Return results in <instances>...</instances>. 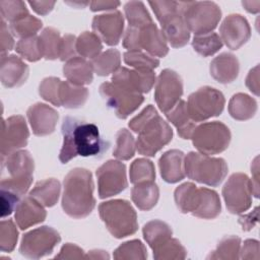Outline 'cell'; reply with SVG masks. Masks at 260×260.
Listing matches in <instances>:
<instances>
[{
	"mask_svg": "<svg viewBox=\"0 0 260 260\" xmlns=\"http://www.w3.org/2000/svg\"><path fill=\"white\" fill-rule=\"evenodd\" d=\"M185 155L179 149L166 151L158 160L160 176L167 183H177L185 178L184 170Z\"/></svg>",
	"mask_w": 260,
	"mask_h": 260,
	"instance_id": "d4e9b609",
	"label": "cell"
},
{
	"mask_svg": "<svg viewBox=\"0 0 260 260\" xmlns=\"http://www.w3.org/2000/svg\"><path fill=\"white\" fill-rule=\"evenodd\" d=\"M257 220H258V207H255V209L249 214L242 215L239 217V222L242 224V228L244 231L252 230L256 224Z\"/></svg>",
	"mask_w": 260,
	"mask_h": 260,
	"instance_id": "680465c9",
	"label": "cell"
},
{
	"mask_svg": "<svg viewBox=\"0 0 260 260\" xmlns=\"http://www.w3.org/2000/svg\"><path fill=\"white\" fill-rule=\"evenodd\" d=\"M60 191V182L54 178H50L39 181L29 192V196L35 198L43 206L52 207L57 203Z\"/></svg>",
	"mask_w": 260,
	"mask_h": 260,
	"instance_id": "f546056e",
	"label": "cell"
},
{
	"mask_svg": "<svg viewBox=\"0 0 260 260\" xmlns=\"http://www.w3.org/2000/svg\"><path fill=\"white\" fill-rule=\"evenodd\" d=\"M62 208L73 218H83L91 213L95 206L91 173L82 168L71 170L63 182Z\"/></svg>",
	"mask_w": 260,
	"mask_h": 260,
	"instance_id": "3957f363",
	"label": "cell"
},
{
	"mask_svg": "<svg viewBox=\"0 0 260 260\" xmlns=\"http://www.w3.org/2000/svg\"><path fill=\"white\" fill-rule=\"evenodd\" d=\"M183 94V81L180 75L172 70H162L156 78L154 100L158 109L165 114L169 112Z\"/></svg>",
	"mask_w": 260,
	"mask_h": 260,
	"instance_id": "9a60e30c",
	"label": "cell"
},
{
	"mask_svg": "<svg viewBox=\"0 0 260 260\" xmlns=\"http://www.w3.org/2000/svg\"><path fill=\"white\" fill-rule=\"evenodd\" d=\"M113 257L117 260H144L147 258V251L141 241L131 240L121 244L114 251Z\"/></svg>",
	"mask_w": 260,
	"mask_h": 260,
	"instance_id": "7bdbcfd3",
	"label": "cell"
},
{
	"mask_svg": "<svg viewBox=\"0 0 260 260\" xmlns=\"http://www.w3.org/2000/svg\"><path fill=\"white\" fill-rule=\"evenodd\" d=\"M62 37L60 32L53 27H46L39 36L42 55L47 60H55L59 58Z\"/></svg>",
	"mask_w": 260,
	"mask_h": 260,
	"instance_id": "e575fe53",
	"label": "cell"
},
{
	"mask_svg": "<svg viewBox=\"0 0 260 260\" xmlns=\"http://www.w3.org/2000/svg\"><path fill=\"white\" fill-rule=\"evenodd\" d=\"M129 178L134 185L142 182H153L155 179L153 162L147 158L135 159L130 166Z\"/></svg>",
	"mask_w": 260,
	"mask_h": 260,
	"instance_id": "60d3db41",
	"label": "cell"
},
{
	"mask_svg": "<svg viewBox=\"0 0 260 260\" xmlns=\"http://www.w3.org/2000/svg\"><path fill=\"white\" fill-rule=\"evenodd\" d=\"M14 47V40L11 35L10 29L8 28L5 20L1 19V27H0V50L1 55H5Z\"/></svg>",
	"mask_w": 260,
	"mask_h": 260,
	"instance_id": "db71d44e",
	"label": "cell"
},
{
	"mask_svg": "<svg viewBox=\"0 0 260 260\" xmlns=\"http://www.w3.org/2000/svg\"><path fill=\"white\" fill-rule=\"evenodd\" d=\"M241 239L237 236H226L220 240L216 249L209 254L207 259H231L240 258Z\"/></svg>",
	"mask_w": 260,
	"mask_h": 260,
	"instance_id": "ab89813d",
	"label": "cell"
},
{
	"mask_svg": "<svg viewBox=\"0 0 260 260\" xmlns=\"http://www.w3.org/2000/svg\"><path fill=\"white\" fill-rule=\"evenodd\" d=\"M258 170H259V167H258V156L255 157L252 166H251V172H252V180H251V183H252V190H253V195L258 198L259 197V175H258Z\"/></svg>",
	"mask_w": 260,
	"mask_h": 260,
	"instance_id": "94428289",
	"label": "cell"
},
{
	"mask_svg": "<svg viewBox=\"0 0 260 260\" xmlns=\"http://www.w3.org/2000/svg\"><path fill=\"white\" fill-rule=\"evenodd\" d=\"M174 198L177 207L183 213L203 218H215L221 210L218 194L208 188H197L191 182H186L176 188Z\"/></svg>",
	"mask_w": 260,
	"mask_h": 260,
	"instance_id": "277c9868",
	"label": "cell"
},
{
	"mask_svg": "<svg viewBox=\"0 0 260 260\" xmlns=\"http://www.w3.org/2000/svg\"><path fill=\"white\" fill-rule=\"evenodd\" d=\"M103 44L101 39L90 31H84L76 39V52L85 59H93L101 54Z\"/></svg>",
	"mask_w": 260,
	"mask_h": 260,
	"instance_id": "8d00e7d4",
	"label": "cell"
},
{
	"mask_svg": "<svg viewBox=\"0 0 260 260\" xmlns=\"http://www.w3.org/2000/svg\"><path fill=\"white\" fill-rule=\"evenodd\" d=\"M139 49L152 57H165L169 52L168 43L161 30L153 22L139 29Z\"/></svg>",
	"mask_w": 260,
	"mask_h": 260,
	"instance_id": "cb8c5ba5",
	"label": "cell"
},
{
	"mask_svg": "<svg viewBox=\"0 0 260 260\" xmlns=\"http://www.w3.org/2000/svg\"><path fill=\"white\" fill-rule=\"evenodd\" d=\"M99 213L109 233L117 239L131 236L138 230L136 211L127 200L102 202L99 205Z\"/></svg>",
	"mask_w": 260,
	"mask_h": 260,
	"instance_id": "5b68a950",
	"label": "cell"
},
{
	"mask_svg": "<svg viewBox=\"0 0 260 260\" xmlns=\"http://www.w3.org/2000/svg\"><path fill=\"white\" fill-rule=\"evenodd\" d=\"M29 131L25 119L21 115H13L2 119L1 155L2 157L26 146Z\"/></svg>",
	"mask_w": 260,
	"mask_h": 260,
	"instance_id": "2e32d148",
	"label": "cell"
},
{
	"mask_svg": "<svg viewBox=\"0 0 260 260\" xmlns=\"http://www.w3.org/2000/svg\"><path fill=\"white\" fill-rule=\"evenodd\" d=\"M76 37L74 35H64L61 40L59 59L61 61H68L76 57Z\"/></svg>",
	"mask_w": 260,
	"mask_h": 260,
	"instance_id": "f907efd6",
	"label": "cell"
},
{
	"mask_svg": "<svg viewBox=\"0 0 260 260\" xmlns=\"http://www.w3.org/2000/svg\"><path fill=\"white\" fill-rule=\"evenodd\" d=\"M224 104L225 100L221 91L210 86H203L189 95L187 110L194 122H201L219 116Z\"/></svg>",
	"mask_w": 260,
	"mask_h": 260,
	"instance_id": "30bf717a",
	"label": "cell"
},
{
	"mask_svg": "<svg viewBox=\"0 0 260 260\" xmlns=\"http://www.w3.org/2000/svg\"><path fill=\"white\" fill-rule=\"evenodd\" d=\"M229 114L236 120L246 121L257 112V102L246 93H236L229 102Z\"/></svg>",
	"mask_w": 260,
	"mask_h": 260,
	"instance_id": "1f68e13d",
	"label": "cell"
},
{
	"mask_svg": "<svg viewBox=\"0 0 260 260\" xmlns=\"http://www.w3.org/2000/svg\"><path fill=\"white\" fill-rule=\"evenodd\" d=\"M47 212L44 206L31 196L21 199L15 207V221L20 230H26L46 219Z\"/></svg>",
	"mask_w": 260,
	"mask_h": 260,
	"instance_id": "603a6c76",
	"label": "cell"
},
{
	"mask_svg": "<svg viewBox=\"0 0 260 260\" xmlns=\"http://www.w3.org/2000/svg\"><path fill=\"white\" fill-rule=\"evenodd\" d=\"M184 20L190 32L204 35L212 32L221 18V10L215 2L191 1L185 2Z\"/></svg>",
	"mask_w": 260,
	"mask_h": 260,
	"instance_id": "9c48e42d",
	"label": "cell"
},
{
	"mask_svg": "<svg viewBox=\"0 0 260 260\" xmlns=\"http://www.w3.org/2000/svg\"><path fill=\"white\" fill-rule=\"evenodd\" d=\"M2 167L5 168L9 177L2 178L1 189L10 191L19 197L24 195L30 187L35 170L30 153L27 150H16L8 154L5 160L2 159Z\"/></svg>",
	"mask_w": 260,
	"mask_h": 260,
	"instance_id": "8992f818",
	"label": "cell"
},
{
	"mask_svg": "<svg viewBox=\"0 0 260 260\" xmlns=\"http://www.w3.org/2000/svg\"><path fill=\"white\" fill-rule=\"evenodd\" d=\"M61 241L59 233L48 225H43L25 233L20 242L19 252L26 258L39 259L50 255Z\"/></svg>",
	"mask_w": 260,
	"mask_h": 260,
	"instance_id": "8fae6325",
	"label": "cell"
},
{
	"mask_svg": "<svg viewBox=\"0 0 260 260\" xmlns=\"http://www.w3.org/2000/svg\"><path fill=\"white\" fill-rule=\"evenodd\" d=\"M100 93L105 100L108 108L112 109L120 119H126L134 113L144 101L142 94L132 92L113 82L102 83L100 86Z\"/></svg>",
	"mask_w": 260,
	"mask_h": 260,
	"instance_id": "4fadbf2b",
	"label": "cell"
},
{
	"mask_svg": "<svg viewBox=\"0 0 260 260\" xmlns=\"http://www.w3.org/2000/svg\"><path fill=\"white\" fill-rule=\"evenodd\" d=\"M63 144L59 159L67 164L77 155L96 156L109 148V142L105 141L96 125L85 123L76 118L67 116L62 123Z\"/></svg>",
	"mask_w": 260,
	"mask_h": 260,
	"instance_id": "6da1fadb",
	"label": "cell"
},
{
	"mask_svg": "<svg viewBox=\"0 0 260 260\" xmlns=\"http://www.w3.org/2000/svg\"><path fill=\"white\" fill-rule=\"evenodd\" d=\"M28 4L35 12L40 15H47L51 12L56 4L55 1H28Z\"/></svg>",
	"mask_w": 260,
	"mask_h": 260,
	"instance_id": "6f0895ef",
	"label": "cell"
},
{
	"mask_svg": "<svg viewBox=\"0 0 260 260\" xmlns=\"http://www.w3.org/2000/svg\"><path fill=\"white\" fill-rule=\"evenodd\" d=\"M152 251L153 257L156 260H181L187 256L184 246L177 239L173 238H170Z\"/></svg>",
	"mask_w": 260,
	"mask_h": 260,
	"instance_id": "b9f144b4",
	"label": "cell"
},
{
	"mask_svg": "<svg viewBox=\"0 0 260 260\" xmlns=\"http://www.w3.org/2000/svg\"><path fill=\"white\" fill-rule=\"evenodd\" d=\"M209 71L212 78L219 83H231L239 75V60L232 53H221L211 61Z\"/></svg>",
	"mask_w": 260,
	"mask_h": 260,
	"instance_id": "484cf974",
	"label": "cell"
},
{
	"mask_svg": "<svg viewBox=\"0 0 260 260\" xmlns=\"http://www.w3.org/2000/svg\"><path fill=\"white\" fill-rule=\"evenodd\" d=\"M166 117L177 128L180 137L183 139H191L192 133L197 125L196 122L190 118L187 110V103L185 101L180 100L166 113Z\"/></svg>",
	"mask_w": 260,
	"mask_h": 260,
	"instance_id": "83f0119b",
	"label": "cell"
},
{
	"mask_svg": "<svg viewBox=\"0 0 260 260\" xmlns=\"http://www.w3.org/2000/svg\"><path fill=\"white\" fill-rule=\"evenodd\" d=\"M142 234L146 243L153 250L172 238L173 232L168 223L158 219H154L144 224Z\"/></svg>",
	"mask_w": 260,
	"mask_h": 260,
	"instance_id": "d6a6232c",
	"label": "cell"
},
{
	"mask_svg": "<svg viewBox=\"0 0 260 260\" xmlns=\"http://www.w3.org/2000/svg\"><path fill=\"white\" fill-rule=\"evenodd\" d=\"M231 131L221 122L202 123L195 127L191 139L195 148L203 154H217L225 150L231 142Z\"/></svg>",
	"mask_w": 260,
	"mask_h": 260,
	"instance_id": "ba28073f",
	"label": "cell"
},
{
	"mask_svg": "<svg viewBox=\"0 0 260 260\" xmlns=\"http://www.w3.org/2000/svg\"><path fill=\"white\" fill-rule=\"evenodd\" d=\"M124 62L134 69L152 71L159 65V60L141 51H127L124 53Z\"/></svg>",
	"mask_w": 260,
	"mask_h": 260,
	"instance_id": "ee69618b",
	"label": "cell"
},
{
	"mask_svg": "<svg viewBox=\"0 0 260 260\" xmlns=\"http://www.w3.org/2000/svg\"><path fill=\"white\" fill-rule=\"evenodd\" d=\"M98 191L102 199L115 196L128 186L126 167L119 160L110 159L96 170Z\"/></svg>",
	"mask_w": 260,
	"mask_h": 260,
	"instance_id": "5bb4252c",
	"label": "cell"
},
{
	"mask_svg": "<svg viewBox=\"0 0 260 260\" xmlns=\"http://www.w3.org/2000/svg\"><path fill=\"white\" fill-rule=\"evenodd\" d=\"M185 2H180V8L174 13L159 21L161 32L167 41L173 48H181L187 45L190 39V31L184 20Z\"/></svg>",
	"mask_w": 260,
	"mask_h": 260,
	"instance_id": "ffe728a7",
	"label": "cell"
},
{
	"mask_svg": "<svg viewBox=\"0 0 260 260\" xmlns=\"http://www.w3.org/2000/svg\"><path fill=\"white\" fill-rule=\"evenodd\" d=\"M91 26L101 41L109 46H116L123 35L124 17L120 11L114 10L94 16Z\"/></svg>",
	"mask_w": 260,
	"mask_h": 260,
	"instance_id": "d6986e66",
	"label": "cell"
},
{
	"mask_svg": "<svg viewBox=\"0 0 260 260\" xmlns=\"http://www.w3.org/2000/svg\"><path fill=\"white\" fill-rule=\"evenodd\" d=\"M185 175L198 183L216 187L228 174V165L221 157L191 151L184 159Z\"/></svg>",
	"mask_w": 260,
	"mask_h": 260,
	"instance_id": "52a82bcc",
	"label": "cell"
},
{
	"mask_svg": "<svg viewBox=\"0 0 260 260\" xmlns=\"http://www.w3.org/2000/svg\"><path fill=\"white\" fill-rule=\"evenodd\" d=\"M28 66L16 55H1L0 80L8 88L23 84L28 77Z\"/></svg>",
	"mask_w": 260,
	"mask_h": 260,
	"instance_id": "7402d4cb",
	"label": "cell"
},
{
	"mask_svg": "<svg viewBox=\"0 0 260 260\" xmlns=\"http://www.w3.org/2000/svg\"><path fill=\"white\" fill-rule=\"evenodd\" d=\"M246 86L255 95H259V65L249 71L246 77Z\"/></svg>",
	"mask_w": 260,
	"mask_h": 260,
	"instance_id": "9f6ffc18",
	"label": "cell"
},
{
	"mask_svg": "<svg viewBox=\"0 0 260 260\" xmlns=\"http://www.w3.org/2000/svg\"><path fill=\"white\" fill-rule=\"evenodd\" d=\"M125 16L129 26L142 28L152 23V18L141 1H130L124 6Z\"/></svg>",
	"mask_w": 260,
	"mask_h": 260,
	"instance_id": "d590c367",
	"label": "cell"
},
{
	"mask_svg": "<svg viewBox=\"0 0 260 260\" xmlns=\"http://www.w3.org/2000/svg\"><path fill=\"white\" fill-rule=\"evenodd\" d=\"M158 197L159 189L154 181L135 184L131 190V199L140 210L152 209L156 205Z\"/></svg>",
	"mask_w": 260,
	"mask_h": 260,
	"instance_id": "f1b7e54d",
	"label": "cell"
},
{
	"mask_svg": "<svg viewBox=\"0 0 260 260\" xmlns=\"http://www.w3.org/2000/svg\"><path fill=\"white\" fill-rule=\"evenodd\" d=\"M259 242L257 240L248 239L240 248V258L242 259H259Z\"/></svg>",
	"mask_w": 260,
	"mask_h": 260,
	"instance_id": "11a10c76",
	"label": "cell"
},
{
	"mask_svg": "<svg viewBox=\"0 0 260 260\" xmlns=\"http://www.w3.org/2000/svg\"><path fill=\"white\" fill-rule=\"evenodd\" d=\"M219 35L229 49L238 50L250 39L251 27L248 20L241 14H230L221 22Z\"/></svg>",
	"mask_w": 260,
	"mask_h": 260,
	"instance_id": "e0dca14e",
	"label": "cell"
},
{
	"mask_svg": "<svg viewBox=\"0 0 260 260\" xmlns=\"http://www.w3.org/2000/svg\"><path fill=\"white\" fill-rule=\"evenodd\" d=\"M0 12L3 20L10 23L18 21L29 15L26 5L19 0H2L0 1Z\"/></svg>",
	"mask_w": 260,
	"mask_h": 260,
	"instance_id": "f6af8a7d",
	"label": "cell"
},
{
	"mask_svg": "<svg viewBox=\"0 0 260 260\" xmlns=\"http://www.w3.org/2000/svg\"><path fill=\"white\" fill-rule=\"evenodd\" d=\"M222 45L223 43L216 32L197 35L192 40L193 49L203 57L214 55L222 48Z\"/></svg>",
	"mask_w": 260,
	"mask_h": 260,
	"instance_id": "74e56055",
	"label": "cell"
},
{
	"mask_svg": "<svg viewBox=\"0 0 260 260\" xmlns=\"http://www.w3.org/2000/svg\"><path fill=\"white\" fill-rule=\"evenodd\" d=\"M18 239V232L12 219L2 220L0 223V250L11 252L15 248Z\"/></svg>",
	"mask_w": 260,
	"mask_h": 260,
	"instance_id": "c3c4849f",
	"label": "cell"
},
{
	"mask_svg": "<svg viewBox=\"0 0 260 260\" xmlns=\"http://www.w3.org/2000/svg\"><path fill=\"white\" fill-rule=\"evenodd\" d=\"M55 259H85L84 251L71 243H67L62 246L58 255L54 257Z\"/></svg>",
	"mask_w": 260,
	"mask_h": 260,
	"instance_id": "f5cc1de1",
	"label": "cell"
},
{
	"mask_svg": "<svg viewBox=\"0 0 260 260\" xmlns=\"http://www.w3.org/2000/svg\"><path fill=\"white\" fill-rule=\"evenodd\" d=\"M26 116L32 133L37 136L52 134L59 119L57 111L43 103H37L30 106L27 109Z\"/></svg>",
	"mask_w": 260,
	"mask_h": 260,
	"instance_id": "44dd1931",
	"label": "cell"
},
{
	"mask_svg": "<svg viewBox=\"0 0 260 260\" xmlns=\"http://www.w3.org/2000/svg\"><path fill=\"white\" fill-rule=\"evenodd\" d=\"M90 63L94 73L99 76H108L120 68L121 55L117 49H109L93 58Z\"/></svg>",
	"mask_w": 260,
	"mask_h": 260,
	"instance_id": "836d02e7",
	"label": "cell"
},
{
	"mask_svg": "<svg viewBox=\"0 0 260 260\" xmlns=\"http://www.w3.org/2000/svg\"><path fill=\"white\" fill-rule=\"evenodd\" d=\"M19 196L7 191L1 189V216L5 217L15 209L16 205L19 202Z\"/></svg>",
	"mask_w": 260,
	"mask_h": 260,
	"instance_id": "816d5d0a",
	"label": "cell"
},
{
	"mask_svg": "<svg viewBox=\"0 0 260 260\" xmlns=\"http://www.w3.org/2000/svg\"><path fill=\"white\" fill-rule=\"evenodd\" d=\"M63 75L67 81L76 85H86L93 79V69L89 61L82 57H74L63 66Z\"/></svg>",
	"mask_w": 260,
	"mask_h": 260,
	"instance_id": "4316f807",
	"label": "cell"
},
{
	"mask_svg": "<svg viewBox=\"0 0 260 260\" xmlns=\"http://www.w3.org/2000/svg\"><path fill=\"white\" fill-rule=\"evenodd\" d=\"M252 195L251 180L243 173L233 174L222 188L225 206L234 214H240L251 207Z\"/></svg>",
	"mask_w": 260,
	"mask_h": 260,
	"instance_id": "7c38bea8",
	"label": "cell"
},
{
	"mask_svg": "<svg viewBox=\"0 0 260 260\" xmlns=\"http://www.w3.org/2000/svg\"><path fill=\"white\" fill-rule=\"evenodd\" d=\"M136 142L131 132L125 128L116 133V146L113 155L120 160H128L135 154Z\"/></svg>",
	"mask_w": 260,
	"mask_h": 260,
	"instance_id": "f35d334b",
	"label": "cell"
},
{
	"mask_svg": "<svg viewBox=\"0 0 260 260\" xmlns=\"http://www.w3.org/2000/svg\"><path fill=\"white\" fill-rule=\"evenodd\" d=\"M61 80L58 77H46L42 80L39 86V94L45 101L51 103L54 106L60 107L59 89Z\"/></svg>",
	"mask_w": 260,
	"mask_h": 260,
	"instance_id": "681fc988",
	"label": "cell"
},
{
	"mask_svg": "<svg viewBox=\"0 0 260 260\" xmlns=\"http://www.w3.org/2000/svg\"><path fill=\"white\" fill-rule=\"evenodd\" d=\"M130 129L138 134L137 151L145 156H154L173 138V130L151 105L145 107L129 122Z\"/></svg>",
	"mask_w": 260,
	"mask_h": 260,
	"instance_id": "7a4b0ae2",
	"label": "cell"
},
{
	"mask_svg": "<svg viewBox=\"0 0 260 260\" xmlns=\"http://www.w3.org/2000/svg\"><path fill=\"white\" fill-rule=\"evenodd\" d=\"M42 26L43 23L39 18L32 15H27L18 21L10 23L9 29L14 36L20 39H25L35 37L36 34L42 28Z\"/></svg>",
	"mask_w": 260,
	"mask_h": 260,
	"instance_id": "bcb514c9",
	"label": "cell"
},
{
	"mask_svg": "<svg viewBox=\"0 0 260 260\" xmlns=\"http://www.w3.org/2000/svg\"><path fill=\"white\" fill-rule=\"evenodd\" d=\"M91 11H102V10H114L119 5L118 1H92L89 3Z\"/></svg>",
	"mask_w": 260,
	"mask_h": 260,
	"instance_id": "91938a15",
	"label": "cell"
},
{
	"mask_svg": "<svg viewBox=\"0 0 260 260\" xmlns=\"http://www.w3.org/2000/svg\"><path fill=\"white\" fill-rule=\"evenodd\" d=\"M110 256L103 250H91L85 255V259H109Z\"/></svg>",
	"mask_w": 260,
	"mask_h": 260,
	"instance_id": "6125c7cd",
	"label": "cell"
},
{
	"mask_svg": "<svg viewBox=\"0 0 260 260\" xmlns=\"http://www.w3.org/2000/svg\"><path fill=\"white\" fill-rule=\"evenodd\" d=\"M88 98V90L81 85L69 81H61L59 89L60 105L66 109H78L82 107Z\"/></svg>",
	"mask_w": 260,
	"mask_h": 260,
	"instance_id": "4dcf8cb0",
	"label": "cell"
},
{
	"mask_svg": "<svg viewBox=\"0 0 260 260\" xmlns=\"http://www.w3.org/2000/svg\"><path fill=\"white\" fill-rule=\"evenodd\" d=\"M156 81L153 71H143L120 67L112 76V82L136 93L149 92Z\"/></svg>",
	"mask_w": 260,
	"mask_h": 260,
	"instance_id": "ac0fdd59",
	"label": "cell"
},
{
	"mask_svg": "<svg viewBox=\"0 0 260 260\" xmlns=\"http://www.w3.org/2000/svg\"><path fill=\"white\" fill-rule=\"evenodd\" d=\"M15 51L20 56V58L25 59L29 62H36L43 58L39 37L36 36L25 39H19L15 46Z\"/></svg>",
	"mask_w": 260,
	"mask_h": 260,
	"instance_id": "7dc6e473",
	"label": "cell"
},
{
	"mask_svg": "<svg viewBox=\"0 0 260 260\" xmlns=\"http://www.w3.org/2000/svg\"><path fill=\"white\" fill-rule=\"evenodd\" d=\"M242 5L248 12L257 13L259 12L260 1H242Z\"/></svg>",
	"mask_w": 260,
	"mask_h": 260,
	"instance_id": "be15d7a7",
	"label": "cell"
}]
</instances>
